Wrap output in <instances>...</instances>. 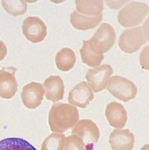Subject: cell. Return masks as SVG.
I'll return each instance as SVG.
<instances>
[{
	"label": "cell",
	"mask_w": 149,
	"mask_h": 150,
	"mask_svg": "<svg viewBox=\"0 0 149 150\" xmlns=\"http://www.w3.org/2000/svg\"><path fill=\"white\" fill-rule=\"evenodd\" d=\"M78 120L79 112L73 105L57 102L52 105L49 112V128L54 133H65L73 127Z\"/></svg>",
	"instance_id": "obj_1"
},
{
	"label": "cell",
	"mask_w": 149,
	"mask_h": 150,
	"mask_svg": "<svg viewBox=\"0 0 149 150\" xmlns=\"http://www.w3.org/2000/svg\"><path fill=\"white\" fill-rule=\"evenodd\" d=\"M147 20L143 26H137L125 30L118 40V45L122 51L127 54L136 52L143 44L148 41Z\"/></svg>",
	"instance_id": "obj_2"
},
{
	"label": "cell",
	"mask_w": 149,
	"mask_h": 150,
	"mask_svg": "<svg viewBox=\"0 0 149 150\" xmlns=\"http://www.w3.org/2000/svg\"><path fill=\"white\" fill-rule=\"evenodd\" d=\"M149 8L146 3L132 2L118 13V22L124 27H133L143 23L144 18L148 14Z\"/></svg>",
	"instance_id": "obj_3"
},
{
	"label": "cell",
	"mask_w": 149,
	"mask_h": 150,
	"mask_svg": "<svg viewBox=\"0 0 149 150\" xmlns=\"http://www.w3.org/2000/svg\"><path fill=\"white\" fill-rule=\"evenodd\" d=\"M115 41L116 32L112 26L108 23H102L89 40V44L95 54H104L113 46Z\"/></svg>",
	"instance_id": "obj_4"
},
{
	"label": "cell",
	"mask_w": 149,
	"mask_h": 150,
	"mask_svg": "<svg viewBox=\"0 0 149 150\" xmlns=\"http://www.w3.org/2000/svg\"><path fill=\"white\" fill-rule=\"evenodd\" d=\"M106 89L113 97L124 102L134 99L137 94V88L135 84L121 76L110 78Z\"/></svg>",
	"instance_id": "obj_5"
},
{
	"label": "cell",
	"mask_w": 149,
	"mask_h": 150,
	"mask_svg": "<svg viewBox=\"0 0 149 150\" xmlns=\"http://www.w3.org/2000/svg\"><path fill=\"white\" fill-rule=\"evenodd\" d=\"M72 134L80 137L83 140L87 150H93L100 137V130L97 125L91 120L83 119L78 121L73 129Z\"/></svg>",
	"instance_id": "obj_6"
},
{
	"label": "cell",
	"mask_w": 149,
	"mask_h": 150,
	"mask_svg": "<svg viewBox=\"0 0 149 150\" xmlns=\"http://www.w3.org/2000/svg\"><path fill=\"white\" fill-rule=\"evenodd\" d=\"M112 74V67L110 65L104 64L102 66L89 69L85 78L90 88L95 93H98L106 88Z\"/></svg>",
	"instance_id": "obj_7"
},
{
	"label": "cell",
	"mask_w": 149,
	"mask_h": 150,
	"mask_svg": "<svg viewBox=\"0 0 149 150\" xmlns=\"http://www.w3.org/2000/svg\"><path fill=\"white\" fill-rule=\"evenodd\" d=\"M22 30L25 38L32 43L42 42L47 35L46 24L36 16H30L25 18Z\"/></svg>",
	"instance_id": "obj_8"
},
{
	"label": "cell",
	"mask_w": 149,
	"mask_h": 150,
	"mask_svg": "<svg viewBox=\"0 0 149 150\" xmlns=\"http://www.w3.org/2000/svg\"><path fill=\"white\" fill-rule=\"evenodd\" d=\"M15 67H3L0 69V97L11 99L18 90V82L15 78Z\"/></svg>",
	"instance_id": "obj_9"
},
{
	"label": "cell",
	"mask_w": 149,
	"mask_h": 150,
	"mask_svg": "<svg viewBox=\"0 0 149 150\" xmlns=\"http://www.w3.org/2000/svg\"><path fill=\"white\" fill-rule=\"evenodd\" d=\"M44 93L45 90L42 84L35 81L27 84L21 93L23 105L30 110L36 109L42 102Z\"/></svg>",
	"instance_id": "obj_10"
},
{
	"label": "cell",
	"mask_w": 149,
	"mask_h": 150,
	"mask_svg": "<svg viewBox=\"0 0 149 150\" xmlns=\"http://www.w3.org/2000/svg\"><path fill=\"white\" fill-rule=\"evenodd\" d=\"M93 98L94 94L89 84L86 81H81L70 90L68 96V101L69 104L84 109L87 107Z\"/></svg>",
	"instance_id": "obj_11"
},
{
	"label": "cell",
	"mask_w": 149,
	"mask_h": 150,
	"mask_svg": "<svg viewBox=\"0 0 149 150\" xmlns=\"http://www.w3.org/2000/svg\"><path fill=\"white\" fill-rule=\"evenodd\" d=\"M109 144L112 150H132L135 137L129 129H115L109 136Z\"/></svg>",
	"instance_id": "obj_12"
},
{
	"label": "cell",
	"mask_w": 149,
	"mask_h": 150,
	"mask_svg": "<svg viewBox=\"0 0 149 150\" xmlns=\"http://www.w3.org/2000/svg\"><path fill=\"white\" fill-rule=\"evenodd\" d=\"M105 117L109 124L116 129H122L128 120V114L124 107L118 102L112 101L107 105Z\"/></svg>",
	"instance_id": "obj_13"
},
{
	"label": "cell",
	"mask_w": 149,
	"mask_h": 150,
	"mask_svg": "<svg viewBox=\"0 0 149 150\" xmlns=\"http://www.w3.org/2000/svg\"><path fill=\"white\" fill-rule=\"evenodd\" d=\"M46 98L53 102H57L63 99L65 86L62 79L59 76L52 75L47 78L43 83Z\"/></svg>",
	"instance_id": "obj_14"
},
{
	"label": "cell",
	"mask_w": 149,
	"mask_h": 150,
	"mask_svg": "<svg viewBox=\"0 0 149 150\" xmlns=\"http://www.w3.org/2000/svg\"><path fill=\"white\" fill-rule=\"evenodd\" d=\"M102 20V15L97 16H85L75 11L70 15V23L78 30H88L98 26Z\"/></svg>",
	"instance_id": "obj_15"
},
{
	"label": "cell",
	"mask_w": 149,
	"mask_h": 150,
	"mask_svg": "<svg viewBox=\"0 0 149 150\" xmlns=\"http://www.w3.org/2000/svg\"><path fill=\"white\" fill-rule=\"evenodd\" d=\"M77 11L81 15L85 16H97L101 15L104 9V2L101 0L75 1Z\"/></svg>",
	"instance_id": "obj_16"
},
{
	"label": "cell",
	"mask_w": 149,
	"mask_h": 150,
	"mask_svg": "<svg viewBox=\"0 0 149 150\" xmlns=\"http://www.w3.org/2000/svg\"><path fill=\"white\" fill-rule=\"evenodd\" d=\"M76 62V55L70 48H62L55 57V63L57 69L61 71H69L74 67Z\"/></svg>",
	"instance_id": "obj_17"
},
{
	"label": "cell",
	"mask_w": 149,
	"mask_h": 150,
	"mask_svg": "<svg viewBox=\"0 0 149 150\" xmlns=\"http://www.w3.org/2000/svg\"><path fill=\"white\" fill-rule=\"evenodd\" d=\"M82 62L90 67H97L104 59V54H97L93 51L89 44V40H84L80 50Z\"/></svg>",
	"instance_id": "obj_18"
},
{
	"label": "cell",
	"mask_w": 149,
	"mask_h": 150,
	"mask_svg": "<svg viewBox=\"0 0 149 150\" xmlns=\"http://www.w3.org/2000/svg\"><path fill=\"white\" fill-rule=\"evenodd\" d=\"M0 150H37L26 140L19 137H7L0 141Z\"/></svg>",
	"instance_id": "obj_19"
},
{
	"label": "cell",
	"mask_w": 149,
	"mask_h": 150,
	"mask_svg": "<svg viewBox=\"0 0 149 150\" xmlns=\"http://www.w3.org/2000/svg\"><path fill=\"white\" fill-rule=\"evenodd\" d=\"M66 136L54 133L48 136L42 145V150H63Z\"/></svg>",
	"instance_id": "obj_20"
},
{
	"label": "cell",
	"mask_w": 149,
	"mask_h": 150,
	"mask_svg": "<svg viewBox=\"0 0 149 150\" xmlns=\"http://www.w3.org/2000/svg\"><path fill=\"white\" fill-rule=\"evenodd\" d=\"M3 8L8 14L13 16L23 15L26 12L27 3L26 1H2Z\"/></svg>",
	"instance_id": "obj_21"
},
{
	"label": "cell",
	"mask_w": 149,
	"mask_h": 150,
	"mask_svg": "<svg viewBox=\"0 0 149 150\" xmlns=\"http://www.w3.org/2000/svg\"><path fill=\"white\" fill-rule=\"evenodd\" d=\"M63 150H87L83 140L80 137L72 134L66 137Z\"/></svg>",
	"instance_id": "obj_22"
},
{
	"label": "cell",
	"mask_w": 149,
	"mask_h": 150,
	"mask_svg": "<svg viewBox=\"0 0 149 150\" xmlns=\"http://www.w3.org/2000/svg\"><path fill=\"white\" fill-rule=\"evenodd\" d=\"M148 46L144 47L140 57V62L144 69H148Z\"/></svg>",
	"instance_id": "obj_23"
},
{
	"label": "cell",
	"mask_w": 149,
	"mask_h": 150,
	"mask_svg": "<svg viewBox=\"0 0 149 150\" xmlns=\"http://www.w3.org/2000/svg\"><path fill=\"white\" fill-rule=\"evenodd\" d=\"M7 54V48L3 41L0 40V61L4 59Z\"/></svg>",
	"instance_id": "obj_24"
},
{
	"label": "cell",
	"mask_w": 149,
	"mask_h": 150,
	"mask_svg": "<svg viewBox=\"0 0 149 150\" xmlns=\"http://www.w3.org/2000/svg\"><path fill=\"white\" fill-rule=\"evenodd\" d=\"M141 150H148V144H145L143 147H142Z\"/></svg>",
	"instance_id": "obj_25"
}]
</instances>
